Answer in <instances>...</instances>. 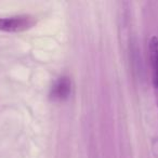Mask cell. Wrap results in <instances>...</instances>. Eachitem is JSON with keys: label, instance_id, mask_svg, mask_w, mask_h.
I'll return each instance as SVG.
<instances>
[{"label": "cell", "instance_id": "6da1fadb", "mask_svg": "<svg viewBox=\"0 0 158 158\" xmlns=\"http://www.w3.org/2000/svg\"><path fill=\"white\" fill-rule=\"evenodd\" d=\"M35 20L31 16L21 15L0 19V31L7 33H19L29 29L34 26Z\"/></svg>", "mask_w": 158, "mask_h": 158}, {"label": "cell", "instance_id": "7a4b0ae2", "mask_svg": "<svg viewBox=\"0 0 158 158\" xmlns=\"http://www.w3.org/2000/svg\"><path fill=\"white\" fill-rule=\"evenodd\" d=\"M72 82L68 77H61L54 82L51 89V98L55 101L66 100L70 94Z\"/></svg>", "mask_w": 158, "mask_h": 158}, {"label": "cell", "instance_id": "3957f363", "mask_svg": "<svg viewBox=\"0 0 158 158\" xmlns=\"http://www.w3.org/2000/svg\"><path fill=\"white\" fill-rule=\"evenodd\" d=\"M149 59L153 84L155 89L158 91V38L156 36H153L149 40Z\"/></svg>", "mask_w": 158, "mask_h": 158}]
</instances>
